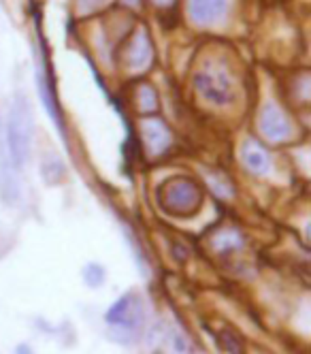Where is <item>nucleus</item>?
I'll return each instance as SVG.
<instances>
[{
    "instance_id": "nucleus-1",
    "label": "nucleus",
    "mask_w": 311,
    "mask_h": 354,
    "mask_svg": "<svg viewBox=\"0 0 311 354\" xmlns=\"http://www.w3.org/2000/svg\"><path fill=\"white\" fill-rule=\"evenodd\" d=\"M7 154L15 171L23 169L30 158L32 145V111L28 100L17 96L7 120Z\"/></svg>"
},
{
    "instance_id": "nucleus-2",
    "label": "nucleus",
    "mask_w": 311,
    "mask_h": 354,
    "mask_svg": "<svg viewBox=\"0 0 311 354\" xmlns=\"http://www.w3.org/2000/svg\"><path fill=\"white\" fill-rule=\"evenodd\" d=\"M158 205L177 218H190L202 205V188L186 175L167 180L158 190Z\"/></svg>"
},
{
    "instance_id": "nucleus-3",
    "label": "nucleus",
    "mask_w": 311,
    "mask_h": 354,
    "mask_svg": "<svg viewBox=\"0 0 311 354\" xmlns=\"http://www.w3.org/2000/svg\"><path fill=\"white\" fill-rule=\"evenodd\" d=\"M194 88L207 103H211L216 107H226L230 103H235L237 98V88L230 77V73L214 62L205 64L194 75Z\"/></svg>"
},
{
    "instance_id": "nucleus-4",
    "label": "nucleus",
    "mask_w": 311,
    "mask_h": 354,
    "mask_svg": "<svg viewBox=\"0 0 311 354\" xmlns=\"http://www.w3.org/2000/svg\"><path fill=\"white\" fill-rule=\"evenodd\" d=\"M105 322L113 328L135 333L143 322V306L137 292H126L117 301H113L111 308L105 312Z\"/></svg>"
},
{
    "instance_id": "nucleus-5",
    "label": "nucleus",
    "mask_w": 311,
    "mask_h": 354,
    "mask_svg": "<svg viewBox=\"0 0 311 354\" xmlns=\"http://www.w3.org/2000/svg\"><path fill=\"white\" fill-rule=\"evenodd\" d=\"M261 131L269 141L281 143V141L290 139L292 124H290L288 115L283 113L275 103H267L261 111Z\"/></svg>"
},
{
    "instance_id": "nucleus-6",
    "label": "nucleus",
    "mask_w": 311,
    "mask_h": 354,
    "mask_svg": "<svg viewBox=\"0 0 311 354\" xmlns=\"http://www.w3.org/2000/svg\"><path fill=\"white\" fill-rule=\"evenodd\" d=\"M124 60H126V68L131 73H141V71L149 68V64L153 60V47H151V41H149L145 28L135 32V37L126 47Z\"/></svg>"
},
{
    "instance_id": "nucleus-7",
    "label": "nucleus",
    "mask_w": 311,
    "mask_h": 354,
    "mask_svg": "<svg viewBox=\"0 0 311 354\" xmlns=\"http://www.w3.org/2000/svg\"><path fill=\"white\" fill-rule=\"evenodd\" d=\"M141 135H143L145 147L153 156L164 154V151L169 149V145H171V133L164 126V122L158 120V118H145L141 122Z\"/></svg>"
},
{
    "instance_id": "nucleus-8",
    "label": "nucleus",
    "mask_w": 311,
    "mask_h": 354,
    "mask_svg": "<svg viewBox=\"0 0 311 354\" xmlns=\"http://www.w3.org/2000/svg\"><path fill=\"white\" fill-rule=\"evenodd\" d=\"M228 7V0H188V13L198 26L216 24Z\"/></svg>"
},
{
    "instance_id": "nucleus-9",
    "label": "nucleus",
    "mask_w": 311,
    "mask_h": 354,
    "mask_svg": "<svg viewBox=\"0 0 311 354\" xmlns=\"http://www.w3.org/2000/svg\"><path fill=\"white\" fill-rule=\"evenodd\" d=\"M241 160L243 165L254 173V175H265L271 169V156L265 149V145H261L254 139H247L241 147Z\"/></svg>"
},
{
    "instance_id": "nucleus-10",
    "label": "nucleus",
    "mask_w": 311,
    "mask_h": 354,
    "mask_svg": "<svg viewBox=\"0 0 311 354\" xmlns=\"http://www.w3.org/2000/svg\"><path fill=\"white\" fill-rule=\"evenodd\" d=\"M0 198H3L5 203H15V198H17L15 169L9 160V154L3 141H0Z\"/></svg>"
},
{
    "instance_id": "nucleus-11",
    "label": "nucleus",
    "mask_w": 311,
    "mask_h": 354,
    "mask_svg": "<svg viewBox=\"0 0 311 354\" xmlns=\"http://www.w3.org/2000/svg\"><path fill=\"white\" fill-rule=\"evenodd\" d=\"M82 277H84V284L92 290L100 288L102 284L107 282V271L100 263H88L82 271Z\"/></svg>"
},
{
    "instance_id": "nucleus-12",
    "label": "nucleus",
    "mask_w": 311,
    "mask_h": 354,
    "mask_svg": "<svg viewBox=\"0 0 311 354\" xmlns=\"http://www.w3.org/2000/svg\"><path fill=\"white\" fill-rule=\"evenodd\" d=\"M64 177V165L58 158H47L43 162V180L47 184H60Z\"/></svg>"
},
{
    "instance_id": "nucleus-13",
    "label": "nucleus",
    "mask_w": 311,
    "mask_h": 354,
    "mask_svg": "<svg viewBox=\"0 0 311 354\" xmlns=\"http://www.w3.org/2000/svg\"><path fill=\"white\" fill-rule=\"evenodd\" d=\"M216 250L218 252H230V250H235V248H241L243 245V237L235 231H222L216 241H214Z\"/></svg>"
},
{
    "instance_id": "nucleus-14",
    "label": "nucleus",
    "mask_w": 311,
    "mask_h": 354,
    "mask_svg": "<svg viewBox=\"0 0 311 354\" xmlns=\"http://www.w3.org/2000/svg\"><path fill=\"white\" fill-rule=\"evenodd\" d=\"M156 107H158V94L153 92V88L143 86L139 90V109L145 113H151V111H156Z\"/></svg>"
},
{
    "instance_id": "nucleus-15",
    "label": "nucleus",
    "mask_w": 311,
    "mask_h": 354,
    "mask_svg": "<svg viewBox=\"0 0 311 354\" xmlns=\"http://www.w3.org/2000/svg\"><path fill=\"white\" fill-rule=\"evenodd\" d=\"M222 339H224V348L230 354H243V346L237 335H232L230 331H222Z\"/></svg>"
},
{
    "instance_id": "nucleus-16",
    "label": "nucleus",
    "mask_w": 311,
    "mask_h": 354,
    "mask_svg": "<svg viewBox=\"0 0 311 354\" xmlns=\"http://www.w3.org/2000/svg\"><path fill=\"white\" fill-rule=\"evenodd\" d=\"M105 0H79V7H82V11H92V9H96V7H100Z\"/></svg>"
},
{
    "instance_id": "nucleus-17",
    "label": "nucleus",
    "mask_w": 311,
    "mask_h": 354,
    "mask_svg": "<svg viewBox=\"0 0 311 354\" xmlns=\"http://www.w3.org/2000/svg\"><path fill=\"white\" fill-rule=\"evenodd\" d=\"M15 354H35V350H32L28 344H19V346L15 348Z\"/></svg>"
},
{
    "instance_id": "nucleus-18",
    "label": "nucleus",
    "mask_w": 311,
    "mask_h": 354,
    "mask_svg": "<svg viewBox=\"0 0 311 354\" xmlns=\"http://www.w3.org/2000/svg\"><path fill=\"white\" fill-rule=\"evenodd\" d=\"M156 5H160V7H169V5H173V0H153Z\"/></svg>"
},
{
    "instance_id": "nucleus-19",
    "label": "nucleus",
    "mask_w": 311,
    "mask_h": 354,
    "mask_svg": "<svg viewBox=\"0 0 311 354\" xmlns=\"http://www.w3.org/2000/svg\"><path fill=\"white\" fill-rule=\"evenodd\" d=\"M0 137H3V122H0Z\"/></svg>"
},
{
    "instance_id": "nucleus-20",
    "label": "nucleus",
    "mask_w": 311,
    "mask_h": 354,
    "mask_svg": "<svg viewBox=\"0 0 311 354\" xmlns=\"http://www.w3.org/2000/svg\"><path fill=\"white\" fill-rule=\"evenodd\" d=\"M128 3H131V5H135V3H137V0H128Z\"/></svg>"
},
{
    "instance_id": "nucleus-21",
    "label": "nucleus",
    "mask_w": 311,
    "mask_h": 354,
    "mask_svg": "<svg viewBox=\"0 0 311 354\" xmlns=\"http://www.w3.org/2000/svg\"><path fill=\"white\" fill-rule=\"evenodd\" d=\"M258 354H269V352H258Z\"/></svg>"
}]
</instances>
